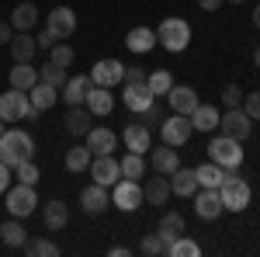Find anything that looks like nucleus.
Returning <instances> with one entry per match:
<instances>
[{"mask_svg": "<svg viewBox=\"0 0 260 257\" xmlns=\"http://www.w3.org/2000/svg\"><path fill=\"white\" fill-rule=\"evenodd\" d=\"M31 157H35V139L28 136L24 129H7L0 136V163H7L11 170Z\"/></svg>", "mask_w": 260, "mask_h": 257, "instance_id": "nucleus-1", "label": "nucleus"}, {"mask_svg": "<svg viewBox=\"0 0 260 257\" xmlns=\"http://www.w3.org/2000/svg\"><path fill=\"white\" fill-rule=\"evenodd\" d=\"M219 195H222V209L243 212L250 205V181H243L236 170H225V178L219 184Z\"/></svg>", "mask_w": 260, "mask_h": 257, "instance_id": "nucleus-2", "label": "nucleus"}, {"mask_svg": "<svg viewBox=\"0 0 260 257\" xmlns=\"http://www.w3.org/2000/svg\"><path fill=\"white\" fill-rule=\"evenodd\" d=\"M42 111L31 104L28 98V91H7V94H0V119L4 122H21V119H39Z\"/></svg>", "mask_w": 260, "mask_h": 257, "instance_id": "nucleus-3", "label": "nucleus"}, {"mask_svg": "<svg viewBox=\"0 0 260 257\" xmlns=\"http://www.w3.org/2000/svg\"><path fill=\"white\" fill-rule=\"evenodd\" d=\"M191 42V24L184 18H167L156 28V45H163L167 52H184Z\"/></svg>", "mask_w": 260, "mask_h": 257, "instance_id": "nucleus-4", "label": "nucleus"}, {"mask_svg": "<svg viewBox=\"0 0 260 257\" xmlns=\"http://www.w3.org/2000/svg\"><path fill=\"white\" fill-rule=\"evenodd\" d=\"M208 160L219 163L222 170H236L243 163V150H240V139L233 136H215L208 142Z\"/></svg>", "mask_w": 260, "mask_h": 257, "instance_id": "nucleus-5", "label": "nucleus"}, {"mask_svg": "<svg viewBox=\"0 0 260 257\" xmlns=\"http://www.w3.org/2000/svg\"><path fill=\"white\" fill-rule=\"evenodd\" d=\"M4 198H7V212L11 216H18V219H24V216H31L35 209H39V195H35V184H11L7 191H4Z\"/></svg>", "mask_w": 260, "mask_h": 257, "instance_id": "nucleus-6", "label": "nucleus"}, {"mask_svg": "<svg viewBox=\"0 0 260 257\" xmlns=\"http://www.w3.org/2000/svg\"><path fill=\"white\" fill-rule=\"evenodd\" d=\"M111 202H115V209H121V212H136L142 202V188H139V181H132V178H118L115 184H111Z\"/></svg>", "mask_w": 260, "mask_h": 257, "instance_id": "nucleus-7", "label": "nucleus"}, {"mask_svg": "<svg viewBox=\"0 0 260 257\" xmlns=\"http://www.w3.org/2000/svg\"><path fill=\"white\" fill-rule=\"evenodd\" d=\"M191 132H194V122H191V115H170V119L160 122V136L167 146H184L187 139H191Z\"/></svg>", "mask_w": 260, "mask_h": 257, "instance_id": "nucleus-8", "label": "nucleus"}, {"mask_svg": "<svg viewBox=\"0 0 260 257\" xmlns=\"http://www.w3.org/2000/svg\"><path fill=\"white\" fill-rule=\"evenodd\" d=\"M219 125H222V136H233V139H250V132H253V119L240 108H229V111H222L219 115Z\"/></svg>", "mask_w": 260, "mask_h": 257, "instance_id": "nucleus-9", "label": "nucleus"}, {"mask_svg": "<svg viewBox=\"0 0 260 257\" xmlns=\"http://www.w3.org/2000/svg\"><path fill=\"white\" fill-rule=\"evenodd\" d=\"M90 178L98 181V184H104V188H111L115 181L121 178V163L115 160V153H104V157H94L90 160Z\"/></svg>", "mask_w": 260, "mask_h": 257, "instance_id": "nucleus-10", "label": "nucleus"}, {"mask_svg": "<svg viewBox=\"0 0 260 257\" xmlns=\"http://www.w3.org/2000/svg\"><path fill=\"white\" fill-rule=\"evenodd\" d=\"M194 212H198L205 222L219 219L222 216V195H219V188H198V191H194Z\"/></svg>", "mask_w": 260, "mask_h": 257, "instance_id": "nucleus-11", "label": "nucleus"}, {"mask_svg": "<svg viewBox=\"0 0 260 257\" xmlns=\"http://www.w3.org/2000/svg\"><path fill=\"white\" fill-rule=\"evenodd\" d=\"M121 73H125V63L121 60H101V63L90 66V80H94L98 87H118Z\"/></svg>", "mask_w": 260, "mask_h": 257, "instance_id": "nucleus-12", "label": "nucleus"}, {"mask_svg": "<svg viewBox=\"0 0 260 257\" xmlns=\"http://www.w3.org/2000/svg\"><path fill=\"white\" fill-rule=\"evenodd\" d=\"M108 205H111V195H108V188L98 184V181H94V184H87V188L80 191V209L87 212V216H101Z\"/></svg>", "mask_w": 260, "mask_h": 257, "instance_id": "nucleus-13", "label": "nucleus"}, {"mask_svg": "<svg viewBox=\"0 0 260 257\" xmlns=\"http://www.w3.org/2000/svg\"><path fill=\"white\" fill-rule=\"evenodd\" d=\"M90 91H94V80H90V73H87V77L80 73V77H66V83H62V91H59V98L66 101L70 108H73V104H83Z\"/></svg>", "mask_w": 260, "mask_h": 257, "instance_id": "nucleus-14", "label": "nucleus"}, {"mask_svg": "<svg viewBox=\"0 0 260 257\" xmlns=\"http://www.w3.org/2000/svg\"><path fill=\"white\" fill-rule=\"evenodd\" d=\"M125 150H132V153H146V150H153V132H149V125H142V122H128L125 125Z\"/></svg>", "mask_w": 260, "mask_h": 257, "instance_id": "nucleus-15", "label": "nucleus"}, {"mask_svg": "<svg viewBox=\"0 0 260 257\" xmlns=\"http://www.w3.org/2000/svg\"><path fill=\"white\" fill-rule=\"evenodd\" d=\"M121 101H125V108L132 111V115H142L149 104H153V91L146 87V83H125V91H121Z\"/></svg>", "mask_w": 260, "mask_h": 257, "instance_id": "nucleus-16", "label": "nucleus"}, {"mask_svg": "<svg viewBox=\"0 0 260 257\" xmlns=\"http://www.w3.org/2000/svg\"><path fill=\"white\" fill-rule=\"evenodd\" d=\"M167 101H170V108H174L177 115H191V111L201 104L198 94H194V87H187V83H174L170 94H167Z\"/></svg>", "mask_w": 260, "mask_h": 257, "instance_id": "nucleus-17", "label": "nucleus"}, {"mask_svg": "<svg viewBox=\"0 0 260 257\" xmlns=\"http://www.w3.org/2000/svg\"><path fill=\"white\" fill-rule=\"evenodd\" d=\"M87 150L94 153V157H104V153H115V146H118V136L111 132V129H104V125H94L90 132H87Z\"/></svg>", "mask_w": 260, "mask_h": 257, "instance_id": "nucleus-18", "label": "nucleus"}, {"mask_svg": "<svg viewBox=\"0 0 260 257\" xmlns=\"http://www.w3.org/2000/svg\"><path fill=\"white\" fill-rule=\"evenodd\" d=\"M56 39H70L73 32H77V14L70 11V7H56V11H49V24H45Z\"/></svg>", "mask_w": 260, "mask_h": 257, "instance_id": "nucleus-19", "label": "nucleus"}, {"mask_svg": "<svg viewBox=\"0 0 260 257\" xmlns=\"http://www.w3.org/2000/svg\"><path fill=\"white\" fill-rule=\"evenodd\" d=\"M87 111L94 115V119H104V115H111V108H115V94H111V87H98L94 83V91L87 94Z\"/></svg>", "mask_w": 260, "mask_h": 257, "instance_id": "nucleus-20", "label": "nucleus"}, {"mask_svg": "<svg viewBox=\"0 0 260 257\" xmlns=\"http://www.w3.org/2000/svg\"><path fill=\"white\" fill-rule=\"evenodd\" d=\"M90 129H94V115L87 111V104H73L66 111V132L70 136H87Z\"/></svg>", "mask_w": 260, "mask_h": 257, "instance_id": "nucleus-21", "label": "nucleus"}, {"mask_svg": "<svg viewBox=\"0 0 260 257\" xmlns=\"http://www.w3.org/2000/svg\"><path fill=\"white\" fill-rule=\"evenodd\" d=\"M170 191L180 198H191L198 191V178H194V170L191 167H177L174 174H170Z\"/></svg>", "mask_w": 260, "mask_h": 257, "instance_id": "nucleus-22", "label": "nucleus"}, {"mask_svg": "<svg viewBox=\"0 0 260 257\" xmlns=\"http://www.w3.org/2000/svg\"><path fill=\"white\" fill-rule=\"evenodd\" d=\"M35 52H39V45H35V35L31 32H18L11 39V56H14V63H31Z\"/></svg>", "mask_w": 260, "mask_h": 257, "instance_id": "nucleus-23", "label": "nucleus"}, {"mask_svg": "<svg viewBox=\"0 0 260 257\" xmlns=\"http://www.w3.org/2000/svg\"><path fill=\"white\" fill-rule=\"evenodd\" d=\"M174 195L170 191V178L160 174V178H149L146 181V188H142V198L149 202V205H167V198Z\"/></svg>", "mask_w": 260, "mask_h": 257, "instance_id": "nucleus-24", "label": "nucleus"}, {"mask_svg": "<svg viewBox=\"0 0 260 257\" xmlns=\"http://www.w3.org/2000/svg\"><path fill=\"white\" fill-rule=\"evenodd\" d=\"M125 45L136 52V56H142V52H149V49H156V32L153 28H132L128 35H125Z\"/></svg>", "mask_w": 260, "mask_h": 257, "instance_id": "nucleus-25", "label": "nucleus"}, {"mask_svg": "<svg viewBox=\"0 0 260 257\" xmlns=\"http://www.w3.org/2000/svg\"><path fill=\"white\" fill-rule=\"evenodd\" d=\"M177 167H180L177 146H167V142H163L160 150H153V170H156V174H167V178H170Z\"/></svg>", "mask_w": 260, "mask_h": 257, "instance_id": "nucleus-26", "label": "nucleus"}, {"mask_svg": "<svg viewBox=\"0 0 260 257\" xmlns=\"http://www.w3.org/2000/svg\"><path fill=\"white\" fill-rule=\"evenodd\" d=\"M11 24H14V32H31L39 24V7L35 4H18L14 14H11Z\"/></svg>", "mask_w": 260, "mask_h": 257, "instance_id": "nucleus-27", "label": "nucleus"}, {"mask_svg": "<svg viewBox=\"0 0 260 257\" xmlns=\"http://www.w3.org/2000/svg\"><path fill=\"white\" fill-rule=\"evenodd\" d=\"M39 83V70L31 66V63H18L14 70H11V87L14 91H31Z\"/></svg>", "mask_w": 260, "mask_h": 257, "instance_id": "nucleus-28", "label": "nucleus"}, {"mask_svg": "<svg viewBox=\"0 0 260 257\" xmlns=\"http://www.w3.org/2000/svg\"><path fill=\"white\" fill-rule=\"evenodd\" d=\"M191 122H194L198 132H212V129H219V108L215 104H198L191 111Z\"/></svg>", "mask_w": 260, "mask_h": 257, "instance_id": "nucleus-29", "label": "nucleus"}, {"mask_svg": "<svg viewBox=\"0 0 260 257\" xmlns=\"http://www.w3.org/2000/svg\"><path fill=\"white\" fill-rule=\"evenodd\" d=\"M42 219H45V230H62V226H66V219H70V209H66V202L52 198V202L42 209Z\"/></svg>", "mask_w": 260, "mask_h": 257, "instance_id": "nucleus-30", "label": "nucleus"}, {"mask_svg": "<svg viewBox=\"0 0 260 257\" xmlns=\"http://www.w3.org/2000/svg\"><path fill=\"white\" fill-rule=\"evenodd\" d=\"M184 233V216L180 212H167V216L160 219V237H163V243H167V250H170V243Z\"/></svg>", "mask_w": 260, "mask_h": 257, "instance_id": "nucleus-31", "label": "nucleus"}, {"mask_svg": "<svg viewBox=\"0 0 260 257\" xmlns=\"http://www.w3.org/2000/svg\"><path fill=\"white\" fill-rule=\"evenodd\" d=\"M28 98H31V104H35V108H39V111H49V108H52V104H56V98H59V91H56V87H49V83H35V87H31V91H28Z\"/></svg>", "mask_w": 260, "mask_h": 257, "instance_id": "nucleus-32", "label": "nucleus"}, {"mask_svg": "<svg viewBox=\"0 0 260 257\" xmlns=\"http://www.w3.org/2000/svg\"><path fill=\"white\" fill-rule=\"evenodd\" d=\"M194 178H198V188H219L222 178H225V170H222L219 163H201V167H194Z\"/></svg>", "mask_w": 260, "mask_h": 257, "instance_id": "nucleus-33", "label": "nucleus"}, {"mask_svg": "<svg viewBox=\"0 0 260 257\" xmlns=\"http://www.w3.org/2000/svg\"><path fill=\"white\" fill-rule=\"evenodd\" d=\"M146 87L153 91V98H167V94H170V87H174L170 70H153V73H146Z\"/></svg>", "mask_w": 260, "mask_h": 257, "instance_id": "nucleus-34", "label": "nucleus"}, {"mask_svg": "<svg viewBox=\"0 0 260 257\" xmlns=\"http://www.w3.org/2000/svg\"><path fill=\"white\" fill-rule=\"evenodd\" d=\"M0 240L7 243V247H24V240H28V230L18 222V216L11 219V222H4L0 226Z\"/></svg>", "mask_w": 260, "mask_h": 257, "instance_id": "nucleus-35", "label": "nucleus"}, {"mask_svg": "<svg viewBox=\"0 0 260 257\" xmlns=\"http://www.w3.org/2000/svg\"><path fill=\"white\" fill-rule=\"evenodd\" d=\"M90 160H94V153H90L87 146H73V150L66 153V170H73V174H83V170L90 167Z\"/></svg>", "mask_w": 260, "mask_h": 257, "instance_id": "nucleus-36", "label": "nucleus"}, {"mask_svg": "<svg viewBox=\"0 0 260 257\" xmlns=\"http://www.w3.org/2000/svg\"><path fill=\"white\" fill-rule=\"evenodd\" d=\"M121 163V178H132V181H139L142 174H146V160H142V153H125V157L118 160Z\"/></svg>", "mask_w": 260, "mask_h": 257, "instance_id": "nucleus-37", "label": "nucleus"}, {"mask_svg": "<svg viewBox=\"0 0 260 257\" xmlns=\"http://www.w3.org/2000/svg\"><path fill=\"white\" fill-rule=\"evenodd\" d=\"M198 254H201V247L194 240H187L184 233H180V237L170 243V250H167V257H198Z\"/></svg>", "mask_w": 260, "mask_h": 257, "instance_id": "nucleus-38", "label": "nucleus"}, {"mask_svg": "<svg viewBox=\"0 0 260 257\" xmlns=\"http://www.w3.org/2000/svg\"><path fill=\"white\" fill-rule=\"evenodd\" d=\"M24 254H31V257H56L59 254V247L52 243V240H24Z\"/></svg>", "mask_w": 260, "mask_h": 257, "instance_id": "nucleus-39", "label": "nucleus"}, {"mask_svg": "<svg viewBox=\"0 0 260 257\" xmlns=\"http://www.w3.org/2000/svg\"><path fill=\"white\" fill-rule=\"evenodd\" d=\"M39 80H42V83H49V87H56V91H62V83H66V70L56 66V63H49V66H42V70H39Z\"/></svg>", "mask_w": 260, "mask_h": 257, "instance_id": "nucleus-40", "label": "nucleus"}, {"mask_svg": "<svg viewBox=\"0 0 260 257\" xmlns=\"http://www.w3.org/2000/svg\"><path fill=\"white\" fill-rule=\"evenodd\" d=\"M139 250L146 257H160V254H167V243H163L160 233H146V237H142V243H139Z\"/></svg>", "mask_w": 260, "mask_h": 257, "instance_id": "nucleus-41", "label": "nucleus"}, {"mask_svg": "<svg viewBox=\"0 0 260 257\" xmlns=\"http://www.w3.org/2000/svg\"><path fill=\"white\" fill-rule=\"evenodd\" d=\"M14 174H18V181L21 184H39V167H35V163H31V160H24V163H18V167H14Z\"/></svg>", "mask_w": 260, "mask_h": 257, "instance_id": "nucleus-42", "label": "nucleus"}, {"mask_svg": "<svg viewBox=\"0 0 260 257\" xmlns=\"http://www.w3.org/2000/svg\"><path fill=\"white\" fill-rule=\"evenodd\" d=\"M73 56H77V52H73L70 45H52V49H49V63H56V66H62V70L73 63Z\"/></svg>", "mask_w": 260, "mask_h": 257, "instance_id": "nucleus-43", "label": "nucleus"}, {"mask_svg": "<svg viewBox=\"0 0 260 257\" xmlns=\"http://www.w3.org/2000/svg\"><path fill=\"white\" fill-rule=\"evenodd\" d=\"M222 104H225V108H240L243 104V87L240 83H225V87H222Z\"/></svg>", "mask_w": 260, "mask_h": 257, "instance_id": "nucleus-44", "label": "nucleus"}, {"mask_svg": "<svg viewBox=\"0 0 260 257\" xmlns=\"http://www.w3.org/2000/svg\"><path fill=\"white\" fill-rule=\"evenodd\" d=\"M243 111L250 115L253 122H260V91H250V94H243Z\"/></svg>", "mask_w": 260, "mask_h": 257, "instance_id": "nucleus-45", "label": "nucleus"}, {"mask_svg": "<svg viewBox=\"0 0 260 257\" xmlns=\"http://www.w3.org/2000/svg\"><path fill=\"white\" fill-rule=\"evenodd\" d=\"M142 119H146L142 125H160V122H163V108H160V98H156L153 104H149V108H146V111H142Z\"/></svg>", "mask_w": 260, "mask_h": 257, "instance_id": "nucleus-46", "label": "nucleus"}, {"mask_svg": "<svg viewBox=\"0 0 260 257\" xmlns=\"http://www.w3.org/2000/svg\"><path fill=\"white\" fill-rule=\"evenodd\" d=\"M121 83H146V70H139V66H125Z\"/></svg>", "mask_w": 260, "mask_h": 257, "instance_id": "nucleus-47", "label": "nucleus"}, {"mask_svg": "<svg viewBox=\"0 0 260 257\" xmlns=\"http://www.w3.org/2000/svg\"><path fill=\"white\" fill-rule=\"evenodd\" d=\"M35 45H39V49H52V45H56V35L45 28V32H39V35H35Z\"/></svg>", "mask_w": 260, "mask_h": 257, "instance_id": "nucleus-48", "label": "nucleus"}, {"mask_svg": "<svg viewBox=\"0 0 260 257\" xmlns=\"http://www.w3.org/2000/svg\"><path fill=\"white\" fill-rule=\"evenodd\" d=\"M7 188H11V167H7V163H0V195H4Z\"/></svg>", "mask_w": 260, "mask_h": 257, "instance_id": "nucleus-49", "label": "nucleus"}, {"mask_svg": "<svg viewBox=\"0 0 260 257\" xmlns=\"http://www.w3.org/2000/svg\"><path fill=\"white\" fill-rule=\"evenodd\" d=\"M14 39V24L11 21H0V42H11Z\"/></svg>", "mask_w": 260, "mask_h": 257, "instance_id": "nucleus-50", "label": "nucleus"}, {"mask_svg": "<svg viewBox=\"0 0 260 257\" xmlns=\"http://www.w3.org/2000/svg\"><path fill=\"white\" fill-rule=\"evenodd\" d=\"M201 4V11H219L222 7V0H198Z\"/></svg>", "mask_w": 260, "mask_h": 257, "instance_id": "nucleus-51", "label": "nucleus"}, {"mask_svg": "<svg viewBox=\"0 0 260 257\" xmlns=\"http://www.w3.org/2000/svg\"><path fill=\"white\" fill-rule=\"evenodd\" d=\"M253 24H257V32H260V4H257V11H253Z\"/></svg>", "mask_w": 260, "mask_h": 257, "instance_id": "nucleus-52", "label": "nucleus"}, {"mask_svg": "<svg viewBox=\"0 0 260 257\" xmlns=\"http://www.w3.org/2000/svg\"><path fill=\"white\" fill-rule=\"evenodd\" d=\"M253 63H257V66H260V45H257V52H253Z\"/></svg>", "mask_w": 260, "mask_h": 257, "instance_id": "nucleus-53", "label": "nucleus"}, {"mask_svg": "<svg viewBox=\"0 0 260 257\" xmlns=\"http://www.w3.org/2000/svg\"><path fill=\"white\" fill-rule=\"evenodd\" d=\"M4 132H7V122H4V119H0V136H4Z\"/></svg>", "mask_w": 260, "mask_h": 257, "instance_id": "nucleus-54", "label": "nucleus"}]
</instances>
